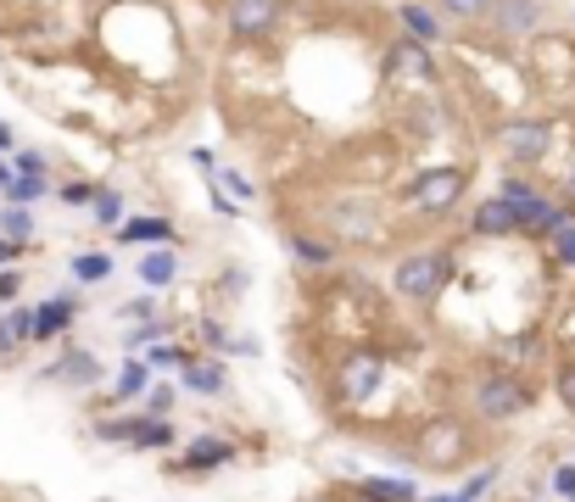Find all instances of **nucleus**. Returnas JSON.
I'll list each match as a JSON object with an SVG mask.
<instances>
[{
	"instance_id": "f257e3e1",
	"label": "nucleus",
	"mask_w": 575,
	"mask_h": 502,
	"mask_svg": "<svg viewBox=\"0 0 575 502\" xmlns=\"http://www.w3.org/2000/svg\"><path fill=\"white\" fill-rule=\"evenodd\" d=\"M464 185H469V174H464V167H453V162L447 167H420V174L402 185V201L414 207V212H425V218H436V212L458 207Z\"/></svg>"
},
{
	"instance_id": "f03ea898",
	"label": "nucleus",
	"mask_w": 575,
	"mask_h": 502,
	"mask_svg": "<svg viewBox=\"0 0 575 502\" xmlns=\"http://www.w3.org/2000/svg\"><path fill=\"white\" fill-rule=\"evenodd\" d=\"M447 274H453V258H447L442 245H431V251H408V258L397 263V274H391V285L408 302H436L442 285H447Z\"/></svg>"
},
{
	"instance_id": "7ed1b4c3",
	"label": "nucleus",
	"mask_w": 575,
	"mask_h": 502,
	"mask_svg": "<svg viewBox=\"0 0 575 502\" xmlns=\"http://www.w3.org/2000/svg\"><path fill=\"white\" fill-rule=\"evenodd\" d=\"M96 441H123V447H145V452H162V447H174V425L169 418H107V425H96Z\"/></svg>"
},
{
	"instance_id": "20e7f679",
	"label": "nucleus",
	"mask_w": 575,
	"mask_h": 502,
	"mask_svg": "<svg viewBox=\"0 0 575 502\" xmlns=\"http://www.w3.org/2000/svg\"><path fill=\"white\" fill-rule=\"evenodd\" d=\"M475 407H480V418H498V425H503V418H514V413L531 407V391L514 374H486L475 385Z\"/></svg>"
},
{
	"instance_id": "39448f33",
	"label": "nucleus",
	"mask_w": 575,
	"mask_h": 502,
	"mask_svg": "<svg viewBox=\"0 0 575 502\" xmlns=\"http://www.w3.org/2000/svg\"><path fill=\"white\" fill-rule=\"evenodd\" d=\"M491 29H498L503 40H525V34H536L542 29V0H491Z\"/></svg>"
},
{
	"instance_id": "423d86ee",
	"label": "nucleus",
	"mask_w": 575,
	"mask_h": 502,
	"mask_svg": "<svg viewBox=\"0 0 575 502\" xmlns=\"http://www.w3.org/2000/svg\"><path fill=\"white\" fill-rule=\"evenodd\" d=\"M280 29V0H229V34L263 40Z\"/></svg>"
},
{
	"instance_id": "0eeeda50",
	"label": "nucleus",
	"mask_w": 575,
	"mask_h": 502,
	"mask_svg": "<svg viewBox=\"0 0 575 502\" xmlns=\"http://www.w3.org/2000/svg\"><path fill=\"white\" fill-rule=\"evenodd\" d=\"M380 380H386V358L380 352H352L347 363H341V396L347 402H364V396H375L380 391Z\"/></svg>"
},
{
	"instance_id": "6e6552de",
	"label": "nucleus",
	"mask_w": 575,
	"mask_h": 502,
	"mask_svg": "<svg viewBox=\"0 0 575 502\" xmlns=\"http://www.w3.org/2000/svg\"><path fill=\"white\" fill-rule=\"evenodd\" d=\"M96 374H101V358H96V352H62V358L45 369V385L85 391V385H96Z\"/></svg>"
},
{
	"instance_id": "1a4fd4ad",
	"label": "nucleus",
	"mask_w": 575,
	"mask_h": 502,
	"mask_svg": "<svg viewBox=\"0 0 575 502\" xmlns=\"http://www.w3.org/2000/svg\"><path fill=\"white\" fill-rule=\"evenodd\" d=\"M509 151H514V162H542V151H547V123H536V118H525V123H503V134H498Z\"/></svg>"
},
{
	"instance_id": "9d476101",
	"label": "nucleus",
	"mask_w": 575,
	"mask_h": 502,
	"mask_svg": "<svg viewBox=\"0 0 575 502\" xmlns=\"http://www.w3.org/2000/svg\"><path fill=\"white\" fill-rule=\"evenodd\" d=\"M386 73L391 78H436V62H431V51L425 45H414V40H402V45H391V56H386Z\"/></svg>"
},
{
	"instance_id": "9b49d317",
	"label": "nucleus",
	"mask_w": 575,
	"mask_h": 502,
	"mask_svg": "<svg viewBox=\"0 0 575 502\" xmlns=\"http://www.w3.org/2000/svg\"><path fill=\"white\" fill-rule=\"evenodd\" d=\"M229 458H235V447H229V441L202 436V441H191V447L180 452V469H174V474H207V469H218V463H229Z\"/></svg>"
},
{
	"instance_id": "f8f14e48",
	"label": "nucleus",
	"mask_w": 575,
	"mask_h": 502,
	"mask_svg": "<svg viewBox=\"0 0 575 502\" xmlns=\"http://www.w3.org/2000/svg\"><path fill=\"white\" fill-rule=\"evenodd\" d=\"M73 291H56L40 313H34V341H56V335H67V324H73Z\"/></svg>"
},
{
	"instance_id": "ddd939ff",
	"label": "nucleus",
	"mask_w": 575,
	"mask_h": 502,
	"mask_svg": "<svg viewBox=\"0 0 575 502\" xmlns=\"http://www.w3.org/2000/svg\"><path fill=\"white\" fill-rule=\"evenodd\" d=\"M458 452H464V436H458V425H447V418L431 425V430H420V458L425 463H453Z\"/></svg>"
},
{
	"instance_id": "4468645a",
	"label": "nucleus",
	"mask_w": 575,
	"mask_h": 502,
	"mask_svg": "<svg viewBox=\"0 0 575 502\" xmlns=\"http://www.w3.org/2000/svg\"><path fill=\"white\" fill-rule=\"evenodd\" d=\"M180 385L196 391V396H218V391L229 385V374H224L213 358H185V363H180Z\"/></svg>"
},
{
	"instance_id": "2eb2a0df",
	"label": "nucleus",
	"mask_w": 575,
	"mask_h": 502,
	"mask_svg": "<svg viewBox=\"0 0 575 502\" xmlns=\"http://www.w3.org/2000/svg\"><path fill=\"white\" fill-rule=\"evenodd\" d=\"M118 240H129V245H169L174 240V223L169 218H123Z\"/></svg>"
},
{
	"instance_id": "dca6fc26",
	"label": "nucleus",
	"mask_w": 575,
	"mask_h": 502,
	"mask_svg": "<svg viewBox=\"0 0 575 502\" xmlns=\"http://www.w3.org/2000/svg\"><path fill=\"white\" fill-rule=\"evenodd\" d=\"M514 229L520 223H514V207L503 196H491V201L475 207V234H514Z\"/></svg>"
},
{
	"instance_id": "f3484780",
	"label": "nucleus",
	"mask_w": 575,
	"mask_h": 502,
	"mask_svg": "<svg viewBox=\"0 0 575 502\" xmlns=\"http://www.w3.org/2000/svg\"><path fill=\"white\" fill-rule=\"evenodd\" d=\"M364 496L369 502H420V485L402 474H375V480H364Z\"/></svg>"
},
{
	"instance_id": "a211bd4d",
	"label": "nucleus",
	"mask_w": 575,
	"mask_h": 502,
	"mask_svg": "<svg viewBox=\"0 0 575 502\" xmlns=\"http://www.w3.org/2000/svg\"><path fill=\"white\" fill-rule=\"evenodd\" d=\"M174 274H180V251L174 245H156V251L140 258V280L145 285H174Z\"/></svg>"
},
{
	"instance_id": "6ab92c4d",
	"label": "nucleus",
	"mask_w": 575,
	"mask_h": 502,
	"mask_svg": "<svg viewBox=\"0 0 575 502\" xmlns=\"http://www.w3.org/2000/svg\"><path fill=\"white\" fill-rule=\"evenodd\" d=\"M402 29H408V40H414V45H436L442 40V18L431 7H414V0L402 7Z\"/></svg>"
},
{
	"instance_id": "aec40b11",
	"label": "nucleus",
	"mask_w": 575,
	"mask_h": 502,
	"mask_svg": "<svg viewBox=\"0 0 575 502\" xmlns=\"http://www.w3.org/2000/svg\"><path fill=\"white\" fill-rule=\"evenodd\" d=\"M352 207H358V201L330 207V223H336L347 240H369V234H375V212H369V207H364V212H352Z\"/></svg>"
},
{
	"instance_id": "412c9836",
	"label": "nucleus",
	"mask_w": 575,
	"mask_h": 502,
	"mask_svg": "<svg viewBox=\"0 0 575 502\" xmlns=\"http://www.w3.org/2000/svg\"><path fill=\"white\" fill-rule=\"evenodd\" d=\"M291 245H296V263H307V269H330V263H336V245H330V240H313V234H296Z\"/></svg>"
},
{
	"instance_id": "4be33fe9",
	"label": "nucleus",
	"mask_w": 575,
	"mask_h": 502,
	"mask_svg": "<svg viewBox=\"0 0 575 502\" xmlns=\"http://www.w3.org/2000/svg\"><path fill=\"white\" fill-rule=\"evenodd\" d=\"M112 391H118V396H123V402H134V396H145V391H151V363H134V358H129V363H123V374H118V385H112Z\"/></svg>"
},
{
	"instance_id": "5701e85b",
	"label": "nucleus",
	"mask_w": 575,
	"mask_h": 502,
	"mask_svg": "<svg viewBox=\"0 0 575 502\" xmlns=\"http://www.w3.org/2000/svg\"><path fill=\"white\" fill-rule=\"evenodd\" d=\"M73 274L85 280V285H101V280L112 274V258H107V251H78V258H73Z\"/></svg>"
},
{
	"instance_id": "b1692460",
	"label": "nucleus",
	"mask_w": 575,
	"mask_h": 502,
	"mask_svg": "<svg viewBox=\"0 0 575 502\" xmlns=\"http://www.w3.org/2000/svg\"><path fill=\"white\" fill-rule=\"evenodd\" d=\"M0 234H7L12 245H23V240L34 234V218H29V207H0Z\"/></svg>"
},
{
	"instance_id": "393cba45",
	"label": "nucleus",
	"mask_w": 575,
	"mask_h": 502,
	"mask_svg": "<svg viewBox=\"0 0 575 502\" xmlns=\"http://www.w3.org/2000/svg\"><path fill=\"white\" fill-rule=\"evenodd\" d=\"M96 223H101V229H123V196L107 190V185L96 190Z\"/></svg>"
},
{
	"instance_id": "a878e982",
	"label": "nucleus",
	"mask_w": 575,
	"mask_h": 502,
	"mask_svg": "<svg viewBox=\"0 0 575 502\" xmlns=\"http://www.w3.org/2000/svg\"><path fill=\"white\" fill-rule=\"evenodd\" d=\"M45 190H51V179H23V174H18V179L7 185V201H12V207H29V201H40Z\"/></svg>"
},
{
	"instance_id": "bb28decb",
	"label": "nucleus",
	"mask_w": 575,
	"mask_h": 502,
	"mask_svg": "<svg viewBox=\"0 0 575 502\" xmlns=\"http://www.w3.org/2000/svg\"><path fill=\"white\" fill-rule=\"evenodd\" d=\"M12 167H18L23 179H45V174H51V156H45V151H18Z\"/></svg>"
},
{
	"instance_id": "cd10ccee",
	"label": "nucleus",
	"mask_w": 575,
	"mask_h": 502,
	"mask_svg": "<svg viewBox=\"0 0 575 502\" xmlns=\"http://www.w3.org/2000/svg\"><path fill=\"white\" fill-rule=\"evenodd\" d=\"M436 7L453 18H480V12H491V0H436Z\"/></svg>"
},
{
	"instance_id": "c85d7f7f",
	"label": "nucleus",
	"mask_w": 575,
	"mask_h": 502,
	"mask_svg": "<svg viewBox=\"0 0 575 502\" xmlns=\"http://www.w3.org/2000/svg\"><path fill=\"white\" fill-rule=\"evenodd\" d=\"M553 251H558V263H569V269H575V223L553 229Z\"/></svg>"
},
{
	"instance_id": "c756f323",
	"label": "nucleus",
	"mask_w": 575,
	"mask_h": 502,
	"mask_svg": "<svg viewBox=\"0 0 575 502\" xmlns=\"http://www.w3.org/2000/svg\"><path fill=\"white\" fill-rule=\"evenodd\" d=\"M23 296V274L18 269H0V307H12Z\"/></svg>"
},
{
	"instance_id": "7c9ffc66",
	"label": "nucleus",
	"mask_w": 575,
	"mask_h": 502,
	"mask_svg": "<svg viewBox=\"0 0 575 502\" xmlns=\"http://www.w3.org/2000/svg\"><path fill=\"white\" fill-rule=\"evenodd\" d=\"M7 324L18 329V341H23V347L34 341V313H29V307H12V313H7Z\"/></svg>"
},
{
	"instance_id": "2f4dec72",
	"label": "nucleus",
	"mask_w": 575,
	"mask_h": 502,
	"mask_svg": "<svg viewBox=\"0 0 575 502\" xmlns=\"http://www.w3.org/2000/svg\"><path fill=\"white\" fill-rule=\"evenodd\" d=\"M18 352H23V341H18V329H12L7 318H0V363H12Z\"/></svg>"
},
{
	"instance_id": "473e14b6",
	"label": "nucleus",
	"mask_w": 575,
	"mask_h": 502,
	"mask_svg": "<svg viewBox=\"0 0 575 502\" xmlns=\"http://www.w3.org/2000/svg\"><path fill=\"white\" fill-rule=\"evenodd\" d=\"M558 402L575 413V363H564V369H558Z\"/></svg>"
},
{
	"instance_id": "72a5a7b5",
	"label": "nucleus",
	"mask_w": 575,
	"mask_h": 502,
	"mask_svg": "<svg viewBox=\"0 0 575 502\" xmlns=\"http://www.w3.org/2000/svg\"><path fill=\"white\" fill-rule=\"evenodd\" d=\"M151 363L156 369H174V363H185V352L180 347H151Z\"/></svg>"
},
{
	"instance_id": "f704fd0d",
	"label": "nucleus",
	"mask_w": 575,
	"mask_h": 502,
	"mask_svg": "<svg viewBox=\"0 0 575 502\" xmlns=\"http://www.w3.org/2000/svg\"><path fill=\"white\" fill-rule=\"evenodd\" d=\"M553 485H558V491H564V496L575 502V463H564V469H553Z\"/></svg>"
},
{
	"instance_id": "c9c22d12",
	"label": "nucleus",
	"mask_w": 575,
	"mask_h": 502,
	"mask_svg": "<svg viewBox=\"0 0 575 502\" xmlns=\"http://www.w3.org/2000/svg\"><path fill=\"white\" fill-rule=\"evenodd\" d=\"M62 201H96V185H62Z\"/></svg>"
},
{
	"instance_id": "e433bc0d",
	"label": "nucleus",
	"mask_w": 575,
	"mask_h": 502,
	"mask_svg": "<svg viewBox=\"0 0 575 502\" xmlns=\"http://www.w3.org/2000/svg\"><path fill=\"white\" fill-rule=\"evenodd\" d=\"M213 212H218V218H235V212H240V207H235V201H229V196H224V190H218V185H213Z\"/></svg>"
},
{
	"instance_id": "4c0bfd02",
	"label": "nucleus",
	"mask_w": 575,
	"mask_h": 502,
	"mask_svg": "<svg viewBox=\"0 0 575 502\" xmlns=\"http://www.w3.org/2000/svg\"><path fill=\"white\" fill-rule=\"evenodd\" d=\"M169 402H174V391H151V402H145V407H151V418L169 413Z\"/></svg>"
},
{
	"instance_id": "58836bf2",
	"label": "nucleus",
	"mask_w": 575,
	"mask_h": 502,
	"mask_svg": "<svg viewBox=\"0 0 575 502\" xmlns=\"http://www.w3.org/2000/svg\"><path fill=\"white\" fill-rule=\"evenodd\" d=\"M18 251H23V245H12L7 234H0V269H12V263H18Z\"/></svg>"
},
{
	"instance_id": "ea45409f",
	"label": "nucleus",
	"mask_w": 575,
	"mask_h": 502,
	"mask_svg": "<svg viewBox=\"0 0 575 502\" xmlns=\"http://www.w3.org/2000/svg\"><path fill=\"white\" fill-rule=\"evenodd\" d=\"M12 179H18V167H12V156H0V190H7Z\"/></svg>"
},
{
	"instance_id": "a19ab883",
	"label": "nucleus",
	"mask_w": 575,
	"mask_h": 502,
	"mask_svg": "<svg viewBox=\"0 0 575 502\" xmlns=\"http://www.w3.org/2000/svg\"><path fill=\"white\" fill-rule=\"evenodd\" d=\"M12 151V123H0V156Z\"/></svg>"
},
{
	"instance_id": "79ce46f5",
	"label": "nucleus",
	"mask_w": 575,
	"mask_h": 502,
	"mask_svg": "<svg viewBox=\"0 0 575 502\" xmlns=\"http://www.w3.org/2000/svg\"><path fill=\"white\" fill-rule=\"evenodd\" d=\"M431 502H464V491H442V496H431Z\"/></svg>"
},
{
	"instance_id": "37998d69",
	"label": "nucleus",
	"mask_w": 575,
	"mask_h": 502,
	"mask_svg": "<svg viewBox=\"0 0 575 502\" xmlns=\"http://www.w3.org/2000/svg\"><path fill=\"white\" fill-rule=\"evenodd\" d=\"M564 196H569V201H575V174H569V185H564Z\"/></svg>"
}]
</instances>
